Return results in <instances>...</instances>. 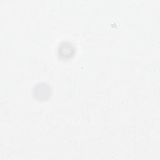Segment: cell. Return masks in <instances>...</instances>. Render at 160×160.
Wrapping results in <instances>:
<instances>
[{
    "label": "cell",
    "instance_id": "cell-1",
    "mask_svg": "<svg viewBox=\"0 0 160 160\" xmlns=\"http://www.w3.org/2000/svg\"><path fill=\"white\" fill-rule=\"evenodd\" d=\"M34 94L38 99H46L51 95V88L48 84L45 83H41L37 85L34 88Z\"/></svg>",
    "mask_w": 160,
    "mask_h": 160
},
{
    "label": "cell",
    "instance_id": "cell-2",
    "mask_svg": "<svg viewBox=\"0 0 160 160\" xmlns=\"http://www.w3.org/2000/svg\"><path fill=\"white\" fill-rule=\"evenodd\" d=\"M74 48L69 42L62 43L58 49V54L62 59H68L74 53Z\"/></svg>",
    "mask_w": 160,
    "mask_h": 160
}]
</instances>
